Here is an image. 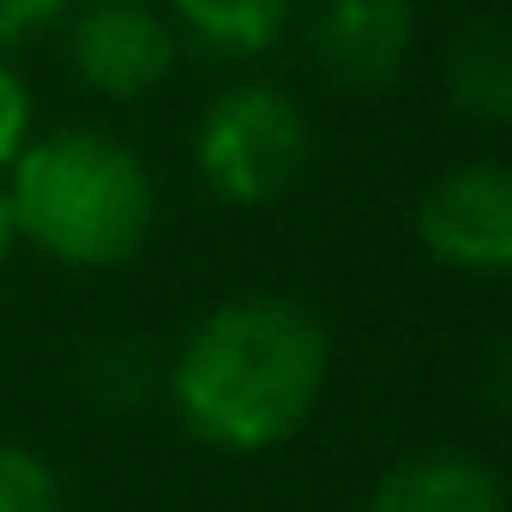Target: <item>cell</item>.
<instances>
[{"instance_id": "1", "label": "cell", "mask_w": 512, "mask_h": 512, "mask_svg": "<svg viewBox=\"0 0 512 512\" xmlns=\"http://www.w3.org/2000/svg\"><path fill=\"white\" fill-rule=\"evenodd\" d=\"M326 374L332 338L302 302L235 296L187 332L169 368V398L193 440L253 458L302 434L326 398Z\"/></svg>"}, {"instance_id": "2", "label": "cell", "mask_w": 512, "mask_h": 512, "mask_svg": "<svg viewBox=\"0 0 512 512\" xmlns=\"http://www.w3.org/2000/svg\"><path fill=\"white\" fill-rule=\"evenodd\" d=\"M13 223L43 260L73 272H115L139 260L157 223V181L145 157L103 127H61L13 157Z\"/></svg>"}, {"instance_id": "3", "label": "cell", "mask_w": 512, "mask_h": 512, "mask_svg": "<svg viewBox=\"0 0 512 512\" xmlns=\"http://www.w3.org/2000/svg\"><path fill=\"white\" fill-rule=\"evenodd\" d=\"M308 151H314V133H308L302 103L260 79L211 97L199 115V133H193L199 181L223 205H247V211L278 205L302 181Z\"/></svg>"}, {"instance_id": "4", "label": "cell", "mask_w": 512, "mask_h": 512, "mask_svg": "<svg viewBox=\"0 0 512 512\" xmlns=\"http://www.w3.org/2000/svg\"><path fill=\"white\" fill-rule=\"evenodd\" d=\"M416 241L446 272H464V278L506 272L512 266V169L494 157H470L434 175L416 205Z\"/></svg>"}, {"instance_id": "5", "label": "cell", "mask_w": 512, "mask_h": 512, "mask_svg": "<svg viewBox=\"0 0 512 512\" xmlns=\"http://www.w3.org/2000/svg\"><path fill=\"white\" fill-rule=\"evenodd\" d=\"M61 25H67V67L109 103L151 97L157 85H169L181 61V37L151 0H85Z\"/></svg>"}, {"instance_id": "6", "label": "cell", "mask_w": 512, "mask_h": 512, "mask_svg": "<svg viewBox=\"0 0 512 512\" xmlns=\"http://www.w3.org/2000/svg\"><path fill=\"white\" fill-rule=\"evenodd\" d=\"M314 61L344 91H380L416 43V0H314Z\"/></svg>"}, {"instance_id": "7", "label": "cell", "mask_w": 512, "mask_h": 512, "mask_svg": "<svg viewBox=\"0 0 512 512\" xmlns=\"http://www.w3.org/2000/svg\"><path fill=\"white\" fill-rule=\"evenodd\" d=\"M368 512H506V482L488 458L440 446L398 458L374 482Z\"/></svg>"}, {"instance_id": "8", "label": "cell", "mask_w": 512, "mask_h": 512, "mask_svg": "<svg viewBox=\"0 0 512 512\" xmlns=\"http://www.w3.org/2000/svg\"><path fill=\"white\" fill-rule=\"evenodd\" d=\"M296 7L302 0H169V25L217 61H253L290 31Z\"/></svg>"}, {"instance_id": "9", "label": "cell", "mask_w": 512, "mask_h": 512, "mask_svg": "<svg viewBox=\"0 0 512 512\" xmlns=\"http://www.w3.org/2000/svg\"><path fill=\"white\" fill-rule=\"evenodd\" d=\"M446 97L464 121L476 127H500L512 115V55H506V31L494 19H476L464 25L452 43H446Z\"/></svg>"}, {"instance_id": "10", "label": "cell", "mask_w": 512, "mask_h": 512, "mask_svg": "<svg viewBox=\"0 0 512 512\" xmlns=\"http://www.w3.org/2000/svg\"><path fill=\"white\" fill-rule=\"evenodd\" d=\"M0 512H67L61 476L43 452L0 440Z\"/></svg>"}, {"instance_id": "11", "label": "cell", "mask_w": 512, "mask_h": 512, "mask_svg": "<svg viewBox=\"0 0 512 512\" xmlns=\"http://www.w3.org/2000/svg\"><path fill=\"white\" fill-rule=\"evenodd\" d=\"M31 121H37L31 85L19 79V67L7 55H0V169H13V157L31 145Z\"/></svg>"}, {"instance_id": "12", "label": "cell", "mask_w": 512, "mask_h": 512, "mask_svg": "<svg viewBox=\"0 0 512 512\" xmlns=\"http://www.w3.org/2000/svg\"><path fill=\"white\" fill-rule=\"evenodd\" d=\"M67 13H73V0H0V55H13L31 37L55 31Z\"/></svg>"}, {"instance_id": "13", "label": "cell", "mask_w": 512, "mask_h": 512, "mask_svg": "<svg viewBox=\"0 0 512 512\" xmlns=\"http://www.w3.org/2000/svg\"><path fill=\"white\" fill-rule=\"evenodd\" d=\"M19 247V223H13V199H7V187H0V260Z\"/></svg>"}]
</instances>
